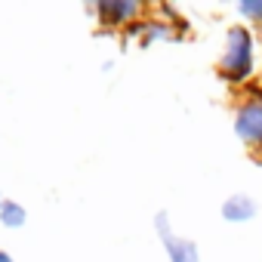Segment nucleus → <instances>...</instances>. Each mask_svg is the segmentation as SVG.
Instances as JSON below:
<instances>
[{
	"mask_svg": "<svg viewBox=\"0 0 262 262\" xmlns=\"http://www.w3.org/2000/svg\"><path fill=\"white\" fill-rule=\"evenodd\" d=\"M219 213H222V219H225V222H231V225H244V222L256 219V213H259V204H256L250 194L237 191V194H228V198L222 201Z\"/></svg>",
	"mask_w": 262,
	"mask_h": 262,
	"instance_id": "6",
	"label": "nucleus"
},
{
	"mask_svg": "<svg viewBox=\"0 0 262 262\" xmlns=\"http://www.w3.org/2000/svg\"><path fill=\"white\" fill-rule=\"evenodd\" d=\"M234 136L253 151V161L262 158V86L256 83L234 108Z\"/></svg>",
	"mask_w": 262,
	"mask_h": 262,
	"instance_id": "2",
	"label": "nucleus"
},
{
	"mask_svg": "<svg viewBox=\"0 0 262 262\" xmlns=\"http://www.w3.org/2000/svg\"><path fill=\"white\" fill-rule=\"evenodd\" d=\"M256 53H259V40L253 34V28L247 25H231L225 31V43H222V56L216 62V74L234 86L244 90L256 80Z\"/></svg>",
	"mask_w": 262,
	"mask_h": 262,
	"instance_id": "1",
	"label": "nucleus"
},
{
	"mask_svg": "<svg viewBox=\"0 0 262 262\" xmlns=\"http://www.w3.org/2000/svg\"><path fill=\"white\" fill-rule=\"evenodd\" d=\"M259 164H262V158H259Z\"/></svg>",
	"mask_w": 262,
	"mask_h": 262,
	"instance_id": "11",
	"label": "nucleus"
},
{
	"mask_svg": "<svg viewBox=\"0 0 262 262\" xmlns=\"http://www.w3.org/2000/svg\"><path fill=\"white\" fill-rule=\"evenodd\" d=\"M0 262H16V259H13V253H7V250H0Z\"/></svg>",
	"mask_w": 262,
	"mask_h": 262,
	"instance_id": "9",
	"label": "nucleus"
},
{
	"mask_svg": "<svg viewBox=\"0 0 262 262\" xmlns=\"http://www.w3.org/2000/svg\"><path fill=\"white\" fill-rule=\"evenodd\" d=\"M96 22L102 25V31H114V28H129L133 22L142 19L145 7L139 0H99L90 7Z\"/></svg>",
	"mask_w": 262,
	"mask_h": 262,
	"instance_id": "3",
	"label": "nucleus"
},
{
	"mask_svg": "<svg viewBox=\"0 0 262 262\" xmlns=\"http://www.w3.org/2000/svg\"><path fill=\"white\" fill-rule=\"evenodd\" d=\"M123 37L126 40H139L142 47H151L158 40H179L176 28L167 25L164 19H139V22L129 25V28H123Z\"/></svg>",
	"mask_w": 262,
	"mask_h": 262,
	"instance_id": "5",
	"label": "nucleus"
},
{
	"mask_svg": "<svg viewBox=\"0 0 262 262\" xmlns=\"http://www.w3.org/2000/svg\"><path fill=\"white\" fill-rule=\"evenodd\" d=\"M155 231H158V237H161L164 253H167L170 262H201L198 244L191 237H182V234L173 231V222H170V213L167 210L155 213Z\"/></svg>",
	"mask_w": 262,
	"mask_h": 262,
	"instance_id": "4",
	"label": "nucleus"
},
{
	"mask_svg": "<svg viewBox=\"0 0 262 262\" xmlns=\"http://www.w3.org/2000/svg\"><path fill=\"white\" fill-rule=\"evenodd\" d=\"M25 222H28V210L19 201L7 198V204L0 207V225H4V228H22Z\"/></svg>",
	"mask_w": 262,
	"mask_h": 262,
	"instance_id": "7",
	"label": "nucleus"
},
{
	"mask_svg": "<svg viewBox=\"0 0 262 262\" xmlns=\"http://www.w3.org/2000/svg\"><path fill=\"white\" fill-rule=\"evenodd\" d=\"M237 16L253 25L256 31H262V0H241L237 4Z\"/></svg>",
	"mask_w": 262,
	"mask_h": 262,
	"instance_id": "8",
	"label": "nucleus"
},
{
	"mask_svg": "<svg viewBox=\"0 0 262 262\" xmlns=\"http://www.w3.org/2000/svg\"><path fill=\"white\" fill-rule=\"evenodd\" d=\"M4 204H7V198H4V191H0V207H4Z\"/></svg>",
	"mask_w": 262,
	"mask_h": 262,
	"instance_id": "10",
	"label": "nucleus"
}]
</instances>
